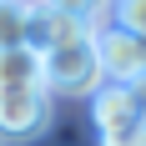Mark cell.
Wrapping results in <instances>:
<instances>
[{
    "mask_svg": "<svg viewBox=\"0 0 146 146\" xmlns=\"http://www.w3.org/2000/svg\"><path fill=\"white\" fill-rule=\"evenodd\" d=\"M50 126V91L0 96V141H35Z\"/></svg>",
    "mask_w": 146,
    "mask_h": 146,
    "instance_id": "cell-5",
    "label": "cell"
},
{
    "mask_svg": "<svg viewBox=\"0 0 146 146\" xmlns=\"http://www.w3.org/2000/svg\"><path fill=\"white\" fill-rule=\"evenodd\" d=\"M96 35V25H86V20H76V15L56 10L50 0H35L30 5V20H25V45L35 50V56H50V50H66V45H81Z\"/></svg>",
    "mask_w": 146,
    "mask_h": 146,
    "instance_id": "cell-2",
    "label": "cell"
},
{
    "mask_svg": "<svg viewBox=\"0 0 146 146\" xmlns=\"http://www.w3.org/2000/svg\"><path fill=\"white\" fill-rule=\"evenodd\" d=\"M50 5H56V10H66V15H76V20H86V25H96L116 0H50Z\"/></svg>",
    "mask_w": 146,
    "mask_h": 146,
    "instance_id": "cell-9",
    "label": "cell"
},
{
    "mask_svg": "<svg viewBox=\"0 0 146 146\" xmlns=\"http://www.w3.org/2000/svg\"><path fill=\"white\" fill-rule=\"evenodd\" d=\"M131 96H136V106H141V116H146V81H136V86H131Z\"/></svg>",
    "mask_w": 146,
    "mask_h": 146,
    "instance_id": "cell-10",
    "label": "cell"
},
{
    "mask_svg": "<svg viewBox=\"0 0 146 146\" xmlns=\"http://www.w3.org/2000/svg\"><path fill=\"white\" fill-rule=\"evenodd\" d=\"M111 15H116V30H126V35L146 40V0H116V5H111Z\"/></svg>",
    "mask_w": 146,
    "mask_h": 146,
    "instance_id": "cell-8",
    "label": "cell"
},
{
    "mask_svg": "<svg viewBox=\"0 0 146 146\" xmlns=\"http://www.w3.org/2000/svg\"><path fill=\"white\" fill-rule=\"evenodd\" d=\"M91 106H96L101 146H141V106H136L131 86H101V96Z\"/></svg>",
    "mask_w": 146,
    "mask_h": 146,
    "instance_id": "cell-3",
    "label": "cell"
},
{
    "mask_svg": "<svg viewBox=\"0 0 146 146\" xmlns=\"http://www.w3.org/2000/svg\"><path fill=\"white\" fill-rule=\"evenodd\" d=\"M45 91V56H35L30 45L0 50V96H30Z\"/></svg>",
    "mask_w": 146,
    "mask_h": 146,
    "instance_id": "cell-6",
    "label": "cell"
},
{
    "mask_svg": "<svg viewBox=\"0 0 146 146\" xmlns=\"http://www.w3.org/2000/svg\"><path fill=\"white\" fill-rule=\"evenodd\" d=\"M25 20H30L25 0H0V50L25 45Z\"/></svg>",
    "mask_w": 146,
    "mask_h": 146,
    "instance_id": "cell-7",
    "label": "cell"
},
{
    "mask_svg": "<svg viewBox=\"0 0 146 146\" xmlns=\"http://www.w3.org/2000/svg\"><path fill=\"white\" fill-rule=\"evenodd\" d=\"M101 56H96V35L81 45H66V50H50L45 56V91H66V96H101Z\"/></svg>",
    "mask_w": 146,
    "mask_h": 146,
    "instance_id": "cell-1",
    "label": "cell"
},
{
    "mask_svg": "<svg viewBox=\"0 0 146 146\" xmlns=\"http://www.w3.org/2000/svg\"><path fill=\"white\" fill-rule=\"evenodd\" d=\"M96 56H101V71H106L111 86H136V81H146V40H136L126 30H116V25L96 30Z\"/></svg>",
    "mask_w": 146,
    "mask_h": 146,
    "instance_id": "cell-4",
    "label": "cell"
},
{
    "mask_svg": "<svg viewBox=\"0 0 146 146\" xmlns=\"http://www.w3.org/2000/svg\"><path fill=\"white\" fill-rule=\"evenodd\" d=\"M141 146H146V116H141Z\"/></svg>",
    "mask_w": 146,
    "mask_h": 146,
    "instance_id": "cell-11",
    "label": "cell"
}]
</instances>
